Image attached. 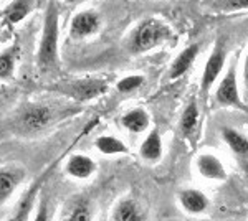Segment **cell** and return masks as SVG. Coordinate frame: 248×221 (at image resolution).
Listing matches in <instances>:
<instances>
[{
  "instance_id": "obj_1",
  "label": "cell",
  "mask_w": 248,
  "mask_h": 221,
  "mask_svg": "<svg viewBox=\"0 0 248 221\" xmlns=\"http://www.w3.org/2000/svg\"><path fill=\"white\" fill-rule=\"evenodd\" d=\"M37 68L40 73H53L60 68V7L48 2L37 48Z\"/></svg>"
},
{
  "instance_id": "obj_2",
  "label": "cell",
  "mask_w": 248,
  "mask_h": 221,
  "mask_svg": "<svg viewBox=\"0 0 248 221\" xmlns=\"http://www.w3.org/2000/svg\"><path fill=\"white\" fill-rule=\"evenodd\" d=\"M172 38H174L172 28L164 20L149 17L138 23V27L133 30L129 40H127V50L131 55H144L159 48Z\"/></svg>"
},
{
  "instance_id": "obj_3",
  "label": "cell",
  "mask_w": 248,
  "mask_h": 221,
  "mask_svg": "<svg viewBox=\"0 0 248 221\" xmlns=\"http://www.w3.org/2000/svg\"><path fill=\"white\" fill-rule=\"evenodd\" d=\"M78 112V107H65V109H57L50 104L33 103L29 104L18 116V129L23 134L35 135L40 132L46 131L48 127L53 126V122L65 119L66 116Z\"/></svg>"
},
{
  "instance_id": "obj_4",
  "label": "cell",
  "mask_w": 248,
  "mask_h": 221,
  "mask_svg": "<svg viewBox=\"0 0 248 221\" xmlns=\"http://www.w3.org/2000/svg\"><path fill=\"white\" fill-rule=\"evenodd\" d=\"M214 104L217 107H230V109L245 112L248 111V104L242 98V92H240L237 66L235 65H232L225 71V74L220 78L217 88L214 91Z\"/></svg>"
},
{
  "instance_id": "obj_5",
  "label": "cell",
  "mask_w": 248,
  "mask_h": 221,
  "mask_svg": "<svg viewBox=\"0 0 248 221\" xmlns=\"http://www.w3.org/2000/svg\"><path fill=\"white\" fill-rule=\"evenodd\" d=\"M53 89L65 96H70V98L77 99V101L86 103L106 94L108 81L101 78H81V79H73V81L58 83Z\"/></svg>"
},
{
  "instance_id": "obj_6",
  "label": "cell",
  "mask_w": 248,
  "mask_h": 221,
  "mask_svg": "<svg viewBox=\"0 0 248 221\" xmlns=\"http://www.w3.org/2000/svg\"><path fill=\"white\" fill-rule=\"evenodd\" d=\"M227 63V46L223 40H217L214 48H212L209 58L203 66V73L201 78V92L202 96H207L210 89L214 88V84L217 83V79L222 76L223 68Z\"/></svg>"
},
{
  "instance_id": "obj_7",
  "label": "cell",
  "mask_w": 248,
  "mask_h": 221,
  "mask_svg": "<svg viewBox=\"0 0 248 221\" xmlns=\"http://www.w3.org/2000/svg\"><path fill=\"white\" fill-rule=\"evenodd\" d=\"M103 27V18L93 9L79 10L71 17L70 22V38L73 40H86L99 33Z\"/></svg>"
},
{
  "instance_id": "obj_8",
  "label": "cell",
  "mask_w": 248,
  "mask_h": 221,
  "mask_svg": "<svg viewBox=\"0 0 248 221\" xmlns=\"http://www.w3.org/2000/svg\"><path fill=\"white\" fill-rule=\"evenodd\" d=\"M46 180V174L42 175L37 182L30 185V188L22 195V198L18 200L15 210L12 211V215L5 221H31L33 218L35 208H37L38 196L43 190V182Z\"/></svg>"
},
{
  "instance_id": "obj_9",
  "label": "cell",
  "mask_w": 248,
  "mask_h": 221,
  "mask_svg": "<svg viewBox=\"0 0 248 221\" xmlns=\"http://www.w3.org/2000/svg\"><path fill=\"white\" fill-rule=\"evenodd\" d=\"M27 177V168L20 163L0 167V205L7 203L20 188Z\"/></svg>"
},
{
  "instance_id": "obj_10",
  "label": "cell",
  "mask_w": 248,
  "mask_h": 221,
  "mask_svg": "<svg viewBox=\"0 0 248 221\" xmlns=\"http://www.w3.org/2000/svg\"><path fill=\"white\" fill-rule=\"evenodd\" d=\"M195 170L202 178L212 180V182H225L227 177H229L225 163L222 162L218 155L212 154V152H202V154L197 155Z\"/></svg>"
},
{
  "instance_id": "obj_11",
  "label": "cell",
  "mask_w": 248,
  "mask_h": 221,
  "mask_svg": "<svg viewBox=\"0 0 248 221\" xmlns=\"http://www.w3.org/2000/svg\"><path fill=\"white\" fill-rule=\"evenodd\" d=\"M63 172L73 180H90L98 172V163L86 154H71L65 160Z\"/></svg>"
},
{
  "instance_id": "obj_12",
  "label": "cell",
  "mask_w": 248,
  "mask_h": 221,
  "mask_svg": "<svg viewBox=\"0 0 248 221\" xmlns=\"http://www.w3.org/2000/svg\"><path fill=\"white\" fill-rule=\"evenodd\" d=\"M94 206L91 198L85 195H78L70 198L63 208L58 221H93Z\"/></svg>"
},
{
  "instance_id": "obj_13",
  "label": "cell",
  "mask_w": 248,
  "mask_h": 221,
  "mask_svg": "<svg viewBox=\"0 0 248 221\" xmlns=\"http://www.w3.org/2000/svg\"><path fill=\"white\" fill-rule=\"evenodd\" d=\"M177 202L187 215H203L210 206V200L199 188H182L177 193Z\"/></svg>"
},
{
  "instance_id": "obj_14",
  "label": "cell",
  "mask_w": 248,
  "mask_h": 221,
  "mask_svg": "<svg viewBox=\"0 0 248 221\" xmlns=\"http://www.w3.org/2000/svg\"><path fill=\"white\" fill-rule=\"evenodd\" d=\"M111 221H147V213L138 200L124 196L114 203Z\"/></svg>"
},
{
  "instance_id": "obj_15",
  "label": "cell",
  "mask_w": 248,
  "mask_h": 221,
  "mask_svg": "<svg viewBox=\"0 0 248 221\" xmlns=\"http://www.w3.org/2000/svg\"><path fill=\"white\" fill-rule=\"evenodd\" d=\"M199 53H201V45H199V43H192V45L184 48L181 53L172 59V63L169 66V79L170 81L181 79L184 74L189 73V70L194 66Z\"/></svg>"
},
{
  "instance_id": "obj_16",
  "label": "cell",
  "mask_w": 248,
  "mask_h": 221,
  "mask_svg": "<svg viewBox=\"0 0 248 221\" xmlns=\"http://www.w3.org/2000/svg\"><path fill=\"white\" fill-rule=\"evenodd\" d=\"M119 124L123 129H126L129 134L139 135L144 134L151 127V116L144 107H133V109L126 111L119 119Z\"/></svg>"
},
{
  "instance_id": "obj_17",
  "label": "cell",
  "mask_w": 248,
  "mask_h": 221,
  "mask_svg": "<svg viewBox=\"0 0 248 221\" xmlns=\"http://www.w3.org/2000/svg\"><path fill=\"white\" fill-rule=\"evenodd\" d=\"M164 155V142L162 135L157 129H153L142 139L139 146V157L146 163H157Z\"/></svg>"
},
{
  "instance_id": "obj_18",
  "label": "cell",
  "mask_w": 248,
  "mask_h": 221,
  "mask_svg": "<svg viewBox=\"0 0 248 221\" xmlns=\"http://www.w3.org/2000/svg\"><path fill=\"white\" fill-rule=\"evenodd\" d=\"M220 137L232 150V154L242 160H248V135L245 132L230 126H223L220 129Z\"/></svg>"
},
{
  "instance_id": "obj_19",
  "label": "cell",
  "mask_w": 248,
  "mask_h": 221,
  "mask_svg": "<svg viewBox=\"0 0 248 221\" xmlns=\"http://www.w3.org/2000/svg\"><path fill=\"white\" fill-rule=\"evenodd\" d=\"M199 119H201V109H199L197 99L194 98L187 103L186 109L181 114V120H179V131H181L184 137L189 139L194 135V132L199 126Z\"/></svg>"
},
{
  "instance_id": "obj_20",
  "label": "cell",
  "mask_w": 248,
  "mask_h": 221,
  "mask_svg": "<svg viewBox=\"0 0 248 221\" xmlns=\"http://www.w3.org/2000/svg\"><path fill=\"white\" fill-rule=\"evenodd\" d=\"M94 148L99 154L108 155V157L129 154V147L126 146V142L119 137H116V135H109V134L98 135V137L94 139Z\"/></svg>"
},
{
  "instance_id": "obj_21",
  "label": "cell",
  "mask_w": 248,
  "mask_h": 221,
  "mask_svg": "<svg viewBox=\"0 0 248 221\" xmlns=\"http://www.w3.org/2000/svg\"><path fill=\"white\" fill-rule=\"evenodd\" d=\"M20 58V45L14 43L9 48L0 51V79H10L17 71Z\"/></svg>"
},
{
  "instance_id": "obj_22",
  "label": "cell",
  "mask_w": 248,
  "mask_h": 221,
  "mask_svg": "<svg viewBox=\"0 0 248 221\" xmlns=\"http://www.w3.org/2000/svg\"><path fill=\"white\" fill-rule=\"evenodd\" d=\"M31 9H33V3L27 2V0H15V2H10L7 5V9L3 10V17L9 20L10 23L17 25V23L23 22L27 18V15L30 14Z\"/></svg>"
},
{
  "instance_id": "obj_23",
  "label": "cell",
  "mask_w": 248,
  "mask_h": 221,
  "mask_svg": "<svg viewBox=\"0 0 248 221\" xmlns=\"http://www.w3.org/2000/svg\"><path fill=\"white\" fill-rule=\"evenodd\" d=\"M144 83H146L144 74H127L116 83V91L121 94H131V92L138 91L139 88H142Z\"/></svg>"
},
{
  "instance_id": "obj_24",
  "label": "cell",
  "mask_w": 248,
  "mask_h": 221,
  "mask_svg": "<svg viewBox=\"0 0 248 221\" xmlns=\"http://www.w3.org/2000/svg\"><path fill=\"white\" fill-rule=\"evenodd\" d=\"M31 221H50V198L45 192H42L38 196L37 208H35Z\"/></svg>"
},
{
  "instance_id": "obj_25",
  "label": "cell",
  "mask_w": 248,
  "mask_h": 221,
  "mask_svg": "<svg viewBox=\"0 0 248 221\" xmlns=\"http://www.w3.org/2000/svg\"><path fill=\"white\" fill-rule=\"evenodd\" d=\"M215 5L222 12H242L248 10V0H229V2H218Z\"/></svg>"
},
{
  "instance_id": "obj_26",
  "label": "cell",
  "mask_w": 248,
  "mask_h": 221,
  "mask_svg": "<svg viewBox=\"0 0 248 221\" xmlns=\"http://www.w3.org/2000/svg\"><path fill=\"white\" fill-rule=\"evenodd\" d=\"M243 96H245V103L248 104V51L243 59Z\"/></svg>"
}]
</instances>
